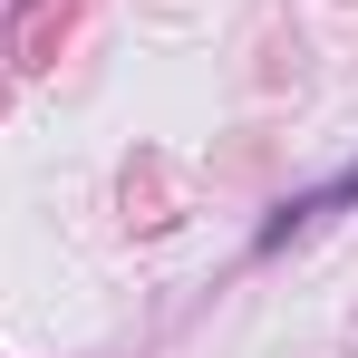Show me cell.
<instances>
[{"instance_id": "1", "label": "cell", "mask_w": 358, "mask_h": 358, "mask_svg": "<svg viewBox=\"0 0 358 358\" xmlns=\"http://www.w3.org/2000/svg\"><path fill=\"white\" fill-rule=\"evenodd\" d=\"M349 203H358V165H339L329 184H310V194H291V203H281V213L262 223V252H281L291 233H310L320 213H349Z\"/></svg>"}]
</instances>
